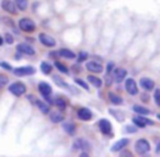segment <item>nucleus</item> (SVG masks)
<instances>
[{
	"instance_id": "f257e3e1",
	"label": "nucleus",
	"mask_w": 160,
	"mask_h": 157,
	"mask_svg": "<svg viewBox=\"0 0 160 157\" xmlns=\"http://www.w3.org/2000/svg\"><path fill=\"white\" fill-rule=\"evenodd\" d=\"M7 90L10 95L14 96V97H17V98H20L27 93L28 88H27V86H25V84H23L22 81H14L8 85Z\"/></svg>"
},
{
	"instance_id": "f03ea898",
	"label": "nucleus",
	"mask_w": 160,
	"mask_h": 157,
	"mask_svg": "<svg viewBox=\"0 0 160 157\" xmlns=\"http://www.w3.org/2000/svg\"><path fill=\"white\" fill-rule=\"evenodd\" d=\"M18 28L24 33H33L36 30V24L32 19L30 18H21L18 21Z\"/></svg>"
},
{
	"instance_id": "7ed1b4c3",
	"label": "nucleus",
	"mask_w": 160,
	"mask_h": 157,
	"mask_svg": "<svg viewBox=\"0 0 160 157\" xmlns=\"http://www.w3.org/2000/svg\"><path fill=\"white\" fill-rule=\"evenodd\" d=\"M0 8L9 16H17L19 13V10L13 0H1L0 1Z\"/></svg>"
},
{
	"instance_id": "20e7f679",
	"label": "nucleus",
	"mask_w": 160,
	"mask_h": 157,
	"mask_svg": "<svg viewBox=\"0 0 160 157\" xmlns=\"http://www.w3.org/2000/svg\"><path fill=\"white\" fill-rule=\"evenodd\" d=\"M12 73L17 77H27V76L34 75L36 73V68L33 66H20L12 69Z\"/></svg>"
},
{
	"instance_id": "39448f33",
	"label": "nucleus",
	"mask_w": 160,
	"mask_h": 157,
	"mask_svg": "<svg viewBox=\"0 0 160 157\" xmlns=\"http://www.w3.org/2000/svg\"><path fill=\"white\" fill-rule=\"evenodd\" d=\"M38 91H40V93L43 96V98H44L45 100H47V101L51 103L52 100H51V95H52V91H53V89H52L51 85H48L47 82L45 81H41L40 84H38Z\"/></svg>"
},
{
	"instance_id": "423d86ee",
	"label": "nucleus",
	"mask_w": 160,
	"mask_h": 157,
	"mask_svg": "<svg viewBox=\"0 0 160 157\" xmlns=\"http://www.w3.org/2000/svg\"><path fill=\"white\" fill-rule=\"evenodd\" d=\"M135 150L138 153L139 155H142V154H146L150 150V144L147 139H140L136 142L135 144Z\"/></svg>"
},
{
	"instance_id": "0eeeda50",
	"label": "nucleus",
	"mask_w": 160,
	"mask_h": 157,
	"mask_svg": "<svg viewBox=\"0 0 160 157\" xmlns=\"http://www.w3.org/2000/svg\"><path fill=\"white\" fill-rule=\"evenodd\" d=\"M17 52H19L22 55H28V56H34L35 55V50L28 43H19L16 47Z\"/></svg>"
},
{
	"instance_id": "6e6552de",
	"label": "nucleus",
	"mask_w": 160,
	"mask_h": 157,
	"mask_svg": "<svg viewBox=\"0 0 160 157\" xmlns=\"http://www.w3.org/2000/svg\"><path fill=\"white\" fill-rule=\"evenodd\" d=\"M38 41L46 47H54L56 46V40L53 36L48 35L47 33H40L38 34Z\"/></svg>"
},
{
	"instance_id": "1a4fd4ad",
	"label": "nucleus",
	"mask_w": 160,
	"mask_h": 157,
	"mask_svg": "<svg viewBox=\"0 0 160 157\" xmlns=\"http://www.w3.org/2000/svg\"><path fill=\"white\" fill-rule=\"evenodd\" d=\"M99 125V130L101 131V133L104 135H109L112 133V124L109 120L107 119H101L100 121L98 122Z\"/></svg>"
},
{
	"instance_id": "9d476101",
	"label": "nucleus",
	"mask_w": 160,
	"mask_h": 157,
	"mask_svg": "<svg viewBox=\"0 0 160 157\" xmlns=\"http://www.w3.org/2000/svg\"><path fill=\"white\" fill-rule=\"evenodd\" d=\"M125 89L131 96H135L138 93V87L136 81L133 78H127L126 81H125Z\"/></svg>"
},
{
	"instance_id": "9b49d317",
	"label": "nucleus",
	"mask_w": 160,
	"mask_h": 157,
	"mask_svg": "<svg viewBox=\"0 0 160 157\" xmlns=\"http://www.w3.org/2000/svg\"><path fill=\"white\" fill-rule=\"evenodd\" d=\"M133 123L135 124V126L139 128H146L147 125H151L153 124V122L151 120L147 119V118H144V117H135L133 118Z\"/></svg>"
},
{
	"instance_id": "f8f14e48",
	"label": "nucleus",
	"mask_w": 160,
	"mask_h": 157,
	"mask_svg": "<svg viewBox=\"0 0 160 157\" xmlns=\"http://www.w3.org/2000/svg\"><path fill=\"white\" fill-rule=\"evenodd\" d=\"M77 115L82 121H90L92 119V112L88 108H80L77 112Z\"/></svg>"
},
{
	"instance_id": "ddd939ff",
	"label": "nucleus",
	"mask_w": 160,
	"mask_h": 157,
	"mask_svg": "<svg viewBox=\"0 0 160 157\" xmlns=\"http://www.w3.org/2000/svg\"><path fill=\"white\" fill-rule=\"evenodd\" d=\"M86 67L89 71L91 73H102L103 71V66L100 63L96 62V60H91V62H88L86 64Z\"/></svg>"
},
{
	"instance_id": "4468645a",
	"label": "nucleus",
	"mask_w": 160,
	"mask_h": 157,
	"mask_svg": "<svg viewBox=\"0 0 160 157\" xmlns=\"http://www.w3.org/2000/svg\"><path fill=\"white\" fill-rule=\"evenodd\" d=\"M128 143H129V139H118L116 143L113 144V146L111 147V150L113 153L120 152V150L123 149L125 146L128 145Z\"/></svg>"
},
{
	"instance_id": "2eb2a0df",
	"label": "nucleus",
	"mask_w": 160,
	"mask_h": 157,
	"mask_svg": "<svg viewBox=\"0 0 160 157\" xmlns=\"http://www.w3.org/2000/svg\"><path fill=\"white\" fill-rule=\"evenodd\" d=\"M126 75H127L126 69L121 68V67H118V68H116L115 71H114V79H115V81L118 82V84L122 82L123 80L126 78Z\"/></svg>"
},
{
	"instance_id": "dca6fc26",
	"label": "nucleus",
	"mask_w": 160,
	"mask_h": 157,
	"mask_svg": "<svg viewBox=\"0 0 160 157\" xmlns=\"http://www.w3.org/2000/svg\"><path fill=\"white\" fill-rule=\"evenodd\" d=\"M140 86L147 91H151L153 88H155V81L151 80L150 78H147V77H144L140 79Z\"/></svg>"
},
{
	"instance_id": "f3484780",
	"label": "nucleus",
	"mask_w": 160,
	"mask_h": 157,
	"mask_svg": "<svg viewBox=\"0 0 160 157\" xmlns=\"http://www.w3.org/2000/svg\"><path fill=\"white\" fill-rule=\"evenodd\" d=\"M34 104L38 107V110H40L43 114H47V113H49V107L47 106L46 102L42 101V100H40V99H36V101Z\"/></svg>"
},
{
	"instance_id": "a211bd4d",
	"label": "nucleus",
	"mask_w": 160,
	"mask_h": 157,
	"mask_svg": "<svg viewBox=\"0 0 160 157\" xmlns=\"http://www.w3.org/2000/svg\"><path fill=\"white\" fill-rule=\"evenodd\" d=\"M19 11H27L29 8V0H13Z\"/></svg>"
},
{
	"instance_id": "6ab92c4d",
	"label": "nucleus",
	"mask_w": 160,
	"mask_h": 157,
	"mask_svg": "<svg viewBox=\"0 0 160 157\" xmlns=\"http://www.w3.org/2000/svg\"><path fill=\"white\" fill-rule=\"evenodd\" d=\"M58 54H59V55L62 56V57L67 58V60H73V58L76 57V54L73 53L72 51L68 50V49H62V50H59Z\"/></svg>"
},
{
	"instance_id": "aec40b11",
	"label": "nucleus",
	"mask_w": 160,
	"mask_h": 157,
	"mask_svg": "<svg viewBox=\"0 0 160 157\" xmlns=\"http://www.w3.org/2000/svg\"><path fill=\"white\" fill-rule=\"evenodd\" d=\"M88 81L96 88H101L102 87V80L97 76H88Z\"/></svg>"
},
{
	"instance_id": "412c9836",
	"label": "nucleus",
	"mask_w": 160,
	"mask_h": 157,
	"mask_svg": "<svg viewBox=\"0 0 160 157\" xmlns=\"http://www.w3.org/2000/svg\"><path fill=\"white\" fill-rule=\"evenodd\" d=\"M109 99H110V101L113 104H115V106H121V104H123V99L120 96L115 95L114 92H109Z\"/></svg>"
},
{
	"instance_id": "4be33fe9",
	"label": "nucleus",
	"mask_w": 160,
	"mask_h": 157,
	"mask_svg": "<svg viewBox=\"0 0 160 157\" xmlns=\"http://www.w3.org/2000/svg\"><path fill=\"white\" fill-rule=\"evenodd\" d=\"M49 119L53 123H60L64 120V115L60 112H52L49 113Z\"/></svg>"
},
{
	"instance_id": "5701e85b",
	"label": "nucleus",
	"mask_w": 160,
	"mask_h": 157,
	"mask_svg": "<svg viewBox=\"0 0 160 157\" xmlns=\"http://www.w3.org/2000/svg\"><path fill=\"white\" fill-rule=\"evenodd\" d=\"M40 67H41V71H42L44 75H49V74L52 73V71H53V66L47 62H42Z\"/></svg>"
},
{
	"instance_id": "b1692460",
	"label": "nucleus",
	"mask_w": 160,
	"mask_h": 157,
	"mask_svg": "<svg viewBox=\"0 0 160 157\" xmlns=\"http://www.w3.org/2000/svg\"><path fill=\"white\" fill-rule=\"evenodd\" d=\"M9 81H10L9 77L6 74L0 73V90H3L9 85Z\"/></svg>"
},
{
	"instance_id": "393cba45",
	"label": "nucleus",
	"mask_w": 160,
	"mask_h": 157,
	"mask_svg": "<svg viewBox=\"0 0 160 157\" xmlns=\"http://www.w3.org/2000/svg\"><path fill=\"white\" fill-rule=\"evenodd\" d=\"M73 147L77 148V149H86V148H89V145H88V143L86 141H83L81 139H78L75 142V144H73Z\"/></svg>"
},
{
	"instance_id": "a878e982",
	"label": "nucleus",
	"mask_w": 160,
	"mask_h": 157,
	"mask_svg": "<svg viewBox=\"0 0 160 157\" xmlns=\"http://www.w3.org/2000/svg\"><path fill=\"white\" fill-rule=\"evenodd\" d=\"M133 110L135 111L136 113H138V114H142V115L150 114V111H149L148 109L144 108V107H140V106H134L133 107Z\"/></svg>"
},
{
	"instance_id": "bb28decb",
	"label": "nucleus",
	"mask_w": 160,
	"mask_h": 157,
	"mask_svg": "<svg viewBox=\"0 0 160 157\" xmlns=\"http://www.w3.org/2000/svg\"><path fill=\"white\" fill-rule=\"evenodd\" d=\"M62 128L66 133H68L69 135H73L76 132V128L73 124L71 123H64L62 124Z\"/></svg>"
},
{
	"instance_id": "cd10ccee",
	"label": "nucleus",
	"mask_w": 160,
	"mask_h": 157,
	"mask_svg": "<svg viewBox=\"0 0 160 157\" xmlns=\"http://www.w3.org/2000/svg\"><path fill=\"white\" fill-rule=\"evenodd\" d=\"M3 40H5V43L8 45H12L14 43V36L12 35V33L10 32H6L3 34Z\"/></svg>"
},
{
	"instance_id": "c85d7f7f",
	"label": "nucleus",
	"mask_w": 160,
	"mask_h": 157,
	"mask_svg": "<svg viewBox=\"0 0 160 157\" xmlns=\"http://www.w3.org/2000/svg\"><path fill=\"white\" fill-rule=\"evenodd\" d=\"M53 80L55 81V84L57 85V86L62 87V88H69V86L66 84V82L64 81V80L62 79L60 77H58V76H54L53 77Z\"/></svg>"
},
{
	"instance_id": "c756f323",
	"label": "nucleus",
	"mask_w": 160,
	"mask_h": 157,
	"mask_svg": "<svg viewBox=\"0 0 160 157\" xmlns=\"http://www.w3.org/2000/svg\"><path fill=\"white\" fill-rule=\"evenodd\" d=\"M55 67L58 69V71H60V73H64V74H68L69 73V71H68V68H67L66 66H65L62 63H60V62H55Z\"/></svg>"
},
{
	"instance_id": "7c9ffc66",
	"label": "nucleus",
	"mask_w": 160,
	"mask_h": 157,
	"mask_svg": "<svg viewBox=\"0 0 160 157\" xmlns=\"http://www.w3.org/2000/svg\"><path fill=\"white\" fill-rule=\"evenodd\" d=\"M54 103H55L56 107H57L58 109H60V110H65V109H66V102H65L64 99L57 98V99H55V102H54Z\"/></svg>"
},
{
	"instance_id": "2f4dec72",
	"label": "nucleus",
	"mask_w": 160,
	"mask_h": 157,
	"mask_svg": "<svg viewBox=\"0 0 160 157\" xmlns=\"http://www.w3.org/2000/svg\"><path fill=\"white\" fill-rule=\"evenodd\" d=\"M75 82L77 85H79L80 87H82L85 90H89V86H88V84L87 82H85L82 79H80V78H76L75 79Z\"/></svg>"
},
{
	"instance_id": "473e14b6",
	"label": "nucleus",
	"mask_w": 160,
	"mask_h": 157,
	"mask_svg": "<svg viewBox=\"0 0 160 157\" xmlns=\"http://www.w3.org/2000/svg\"><path fill=\"white\" fill-rule=\"evenodd\" d=\"M0 67L2 69H5L6 71H12V66L7 62H2V60H0Z\"/></svg>"
},
{
	"instance_id": "72a5a7b5",
	"label": "nucleus",
	"mask_w": 160,
	"mask_h": 157,
	"mask_svg": "<svg viewBox=\"0 0 160 157\" xmlns=\"http://www.w3.org/2000/svg\"><path fill=\"white\" fill-rule=\"evenodd\" d=\"M87 58H88V53H87V52H83V51L79 52V54H78V62L82 63V62H85Z\"/></svg>"
},
{
	"instance_id": "f704fd0d",
	"label": "nucleus",
	"mask_w": 160,
	"mask_h": 157,
	"mask_svg": "<svg viewBox=\"0 0 160 157\" xmlns=\"http://www.w3.org/2000/svg\"><path fill=\"white\" fill-rule=\"evenodd\" d=\"M153 99H155V102L158 107H160V89H156L155 93H153Z\"/></svg>"
},
{
	"instance_id": "c9c22d12",
	"label": "nucleus",
	"mask_w": 160,
	"mask_h": 157,
	"mask_svg": "<svg viewBox=\"0 0 160 157\" xmlns=\"http://www.w3.org/2000/svg\"><path fill=\"white\" fill-rule=\"evenodd\" d=\"M2 20H3V23H5L6 25H9V27H14L13 20H11L10 18H7V17H5Z\"/></svg>"
},
{
	"instance_id": "e433bc0d",
	"label": "nucleus",
	"mask_w": 160,
	"mask_h": 157,
	"mask_svg": "<svg viewBox=\"0 0 160 157\" xmlns=\"http://www.w3.org/2000/svg\"><path fill=\"white\" fill-rule=\"evenodd\" d=\"M125 131H126L127 133H135L137 130H136V128H135V126L127 125V126H126V128H125Z\"/></svg>"
},
{
	"instance_id": "4c0bfd02",
	"label": "nucleus",
	"mask_w": 160,
	"mask_h": 157,
	"mask_svg": "<svg viewBox=\"0 0 160 157\" xmlns=\"http://www.w3.org/2000/svg\"><path fill=\"white\" fill-rule=\"evenodd\" d=\"M113 67H114V64H113L112 62L108 64V66H107V71H108V74H111V71H112V69H113Z\"/></svg>"
},
{
	"instance_id": "58836bf2",
	"label": "nucleus",
	"mask_w": 160,
	"mask_h": 157,
	"mask_svg": "<svg viewBox=\"0 0 160 157\" xmlns=\"http://www.w3.org/2000/svg\"><path fill=\"white\" fill-rule=\"evenodd\" d=\"M3 44H5V40H3V36L0 35V46H2Z\"/></svg>"
},
{
	"instance_id": "ea45409f",
	"label": "nucleus",
	"mask_w": 160,
	"mask_h": 157,
	"mask_svg": "<svg viewBox=\"0 0 160 157\" xmlns=\"http://www.w3.org/2000/svg\"><path fill=\"white\" fill-rule=\"evenodd\" d=\"M156 153H157V154H159V155H160V143L158 144V145H157V147H156Z\"/></svg>"
},
{
	"instance_id": "a19ab883",
	"label": "nucleus",
	"mask_w": 160,
	"mask_h": 157,
	"mask_svg": "<svg viewBox=\"0 0 160 157\" xmlns=\"http://www.w3.org/2000/svg\"><path fill=\"white\" fill-rule=\"evenodd\" d=\"M121 155H122V156H125V155H126V156H132V154H129V152H123Z\"/></svg>"
},
{
	"instance_id": "79ce46f5",
	"label": "nucleus",
	"mask_w": 160,
	"mask_h": 157,
	"mask_svg": "<svg viewBox=\"0 0 160 157\" xmlns=\"http://www.w3.org/2000/svg\"><path fill=\"white\" fill-rule=\"evenodd\" d=\"M80 156H88V154H86V153H82V154H80Z\"/></svg>"
},
{
	"instance_id": "37998d69",
	"label": "nucleus",
	"mask_w": 160,
	"mask_h": 157,
	"mask_svg": "<svg viewBox=\"0 0 160 157\" xmlns=\"http://www.w3.org/2000/svg\"><path fill=\"white\" fill-rule=\"evenodd\" d=\"M157 118H158V119L160 120V114H157Z\"/></svg>"
}]
</instances>
